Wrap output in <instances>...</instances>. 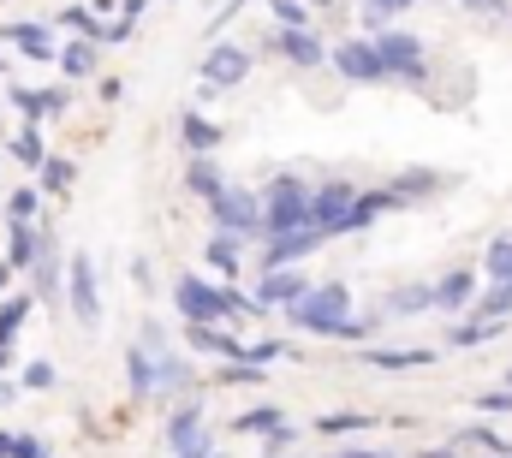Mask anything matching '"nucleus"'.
I'll return each instance as SVG.
<instances>
[{
  "label": "nucleus",
  "instance_id": "f257e3e1",
  "mask_svg": "<svg viewBox=\"0 0 512 458\" xmlns=\"http://www.w3.org/2000/svg\"><path fill=\"white\" fill-rule=\"evenodd\" d=\"M292 322L310 328V334H334V340H364L370 334V322L352 316V292L346 286H310L292 304Z\"/></svg>",
  "mask_w": 512,
  "mask_h": 458
},
{
  "label": "nucleus",
  "instance_id": "f03ea898",
  "mask_svg": "<svg viewBox=\"0 0 512 458\" xmlns=\"http://www.w3.org/2000/svg\"><path fill=\"white\" fill-rule=\"evenodd\" d=\"M173 304H179V316H185V322H221V316H245V310H256V298L215 292V286H203L197 274H179V286H173Z\"/></svg>",
  "mask_w": 512,
  "mask_h": 458
},
{
  "label": "nucleus",
  "instance_id": "7ed1b4c3",
  "mask_svg": "<svg viewBox=\"0 0 512 458\" xmlns=\"http://www.w3.org/2000/svg\"><path fill=\"white\" fill-rule=\"evenodd\" d=\"M310 185L304 179H292V173H280L268 191H262V227L268 232H298V227H310Z\"/></svg>",
  "mask_w": 512,
  "mask_h": 458
},
{
  "label": "nucleus",
  "instance_id": "20e7f679",
  "mask_svg": "<svg viewBox=\"0 0 512 458\" xmlns=\"http://www.w3.org/2000/svg\"><path fill=\"white\" fill-rule=\"evenodd\" d=\"M352 209H358V185H346V179H328V185L310 197V227L322 232V238H334V232H352Z\"/></svg>",
  "mask_w": 512,
  "mask_h": 458
},
{
  "label": "nucleus",
  "instance_id": "39448f33",
  "mask_svg": "<svg viewBox=\"0 0 512 458\" xmlns=\"http://www.w3.org/2000/svg\"><path fill=\"white\" fill-rule=\"evenodd\" d=\"M376 54H382L387 78H405V84H423V78H429L423 42H417V36H405V30H382V36H376Z\"/></svg>",
  "mask_w": 512,
  "mask_h": 458
},
{
  "label": "nucleus",
  "instance_id": "423d86ee",
  "mask_svg": "<svg viewBox=\"0 0 512 458\" xmlns=\"http://www.w3.org/2000/svg\"><path fill=\"white\" fill-rule=\"evenodd\" d=\"M209 209H215L221 232H239V238H245V232L262 227V203H256L251 191H239V185H227V191H221V197H215Z\"/></svg>",
  "mask_w": 512,
  "mask_h": 458
},
{
  "label": "nucleus",
  "instance_id": "0eeeda50",
  "mask_svg": "<svg viewBox=\"0 0 512 458\" xmlns=\"http://www.w3.org/2000/svg\"><path fill=\"white\" fill-rule=\"evenodd\" d=\"M334 66H340V78H352V84H382L387 78L376 42H340V48H334Z\"/></svg>",
  "mask_w": 512,
  "mask_h": 458
},
{
  "label": "nucleus",
  "instance_id": "6e6552de",
  "mask_svg": "<svg viewBox=\"0 0 512 458\" xmlns=\"http://www.w3.org/2000/svg\"><path fill=\"white\" fill-rule=\"evenodd\" d=\"M304 292H310V286H304V274H292V268H268V274H262V286H256V310H274V304H286V310H292Z\"/></svg>",
  "mask_w": 512,
  "mask_h": 458
},
{
  "label": "nucleus",
  "instance_id": "1a4fd4ad",
  "mask_svg": "<svg viewBox=\"0 0 512 458\" xmlns=\"http://www.w3.org/2000/svg\"><path fill=\"white\" fill-rule=\"evenodd\" d=\"M251 72V54L245 48H209V60H203V84L209 90H227V84H239Z\"/></svg>",
  "mask_w": 512,
  "mask_h": 458
},
{
  "label": "nucleus",
  "instance_id": "9d476101",
  "mask_svg": "<svg viewBox=\"0 0 512 458\" xmlns=\"http://www.w3.org/2000/svg\"><path fill=\"white\" fill-rule=\"evenodd\" d=\"M316 244H322V232H316V227L274 232V250H268V268H292V262H304V256H310Z\"/></svg>",
  "mask_w": 512,
  "mask_h": 458
},
{
  "label": "nucleus",
  "instance_id": "9b49d317",
  "mask_svg": "<svg viewBox=\"0 0 512 458\" xmlns=\"http://www.w3.org/2000/svg\"><path fill=\"white\" fill-rule=\"evenodd\" d=\"M274 54L292 60V66H322V60H328L322 42H316L310 30H274Z\"/></svg>",
  "mask_w": 512,
  "mask_h": 458
},
{
  "label": "nucleus",
  "instance_id": "f8f14e48",
  "mask_svg": "<svg viewBox=\"0 0 512 458\" xmlns=\"http://www.w3.org/2000/svg\"><path fill=\"white\" fill-rule=\"evenodd\" d=\"M477 304V274L471 268H453L441 286H435V310H471Z\"/></svg>",
  "mask_w": 512,
  "mask_h": 458
},
{
  "label": "nucleus",
  "instance_id": "ddd939ff",
  "mask_svg": "<svg viewBox=\"0 0 512 458\" xmlns=\"http://www.w3.org/2000/svg\"><path fill=\"white\" fill-rule=\"evenodd\" d=\"M126 375H131V393H137V399H149V393L161 387V369H155V340H149V345H131Z\"/></svg>",
  "mask_w": 512,
  "mask_h": 458
},
{
  "label": "nucleus",
  "instance_id": "4468645a",
  "mask_svg": "<svg viewBox=\"0 0 512 458\" xmlns=\"http://www.w3.org/2000/svg\"><path fill=\"white\" fill-rule=\"evenodd\" d=\"M0 42L24 48L30 60H54V36H48L42 24H0Z\"/></svg>",
  "mask_w": 512,
  "mask_h": 458
},
{
  "label": "nucleus",
  "instance_id": "2eb2a0df",
  "mask_svg": "<svg viewBox=\"0 0 512 458\" xmlns=\"http://www.w3.org/2000/svg\"><path fill=\"white\" fill-rule=\"evenodd\" d=\"M72 310L78 322H96V274H90V256H72Z\"/></svg>",
  "mask_w": 512,
  "mask_h": 458
},
{
  "label": "nucleus",
  "instance_id": "dca6fc26",
  "mask_svg": "<svg viewBox=\"0 0 512 458\" xmlns=\"http://www.w3.org/2000/svg\"><path fill=\"white\" fill-rule=\"evenodd\" d=\"M191 345H203L215 357H233V363H245V351H251V345H239L233 334H221L215 322H191Z\"/></svg>",
  "mask_w": 512,
  "mask_h": 458
},
{
  "label": "nucleus",
  "instance_id": "f3484780",
  "mask_svg": "<svg viewBox=\"0 0 512 458\" xmlns=\"http://www.w3.org/2000/svg\"><path fill=\"white\" fill-rule=\"evenodd\" d=\"M489 340H501V316H471V322H459V328L447 334V345H459V351L489 345Z\"/></svg>",
  "mask_w": 512,
  "mask_h": 458
},
{
  "label": "nucleus",
  "instance_id": "a211bd4d",
  "mask_svg": "<svg viewBox=\"0 0 512 458\" xmlns=\"http://www.w3.org/2000/svg\"><path fill=\"white\" fill-rule=\"evenodd\" d=\"M179 137H185V149H191V155H209V149L221 143V125H209L203 114H191V108H185V119H179Z\"/></svg>",
  "mask_w": 512,
  "mask_h": 458
},
{
  "label": "nucleus",
  "instance_id": "6ab92c4d",
  "mask_svg": "<svg viewBox=\"0 0 512 458\" xmlns=\"http://www.w3.org/2000/svg\"><path fill=\"white\" fill-rule=\"evenodd\" d=\"M364 363H376V369H423V363H435V351H429V345H411V351H382V345H370Z\"/></svg>",
  "mask_w": 512,
  "mask_h": 458
},
{
  "label": "nucleus",
  "instance_id": "aec40b11",
  "mask_svg": "<svg viewBox=\"0 0 512 458\" xmlns=\"http://www.w3.org/2000/svg\"><path fill=\"white\" fill-rule=\"evenodd\" d=\"M12 102H18L30 119H54L60 108H66V90H12Z\"/></svg>",
  "mask_w": 512,
  "mask_h": 458
},
{
  "label": "nucleus",
  "instance_id": "412c9836",
  "mask_svg": "<svg viewBox=\"0 0 512 458\" xmlns=\"http://www.w3.org/2000/svg\"><path fill=\"white\" fill-rule=\"evenodd\" d=\"M185 185H191V191H197V197H209V203H215V197H221V191H227V185H221V173H215V161H209V155H197V161H191V167H185Z\"/></svg>",
  "mask_w": 512,
  "mask_h": 458
},
{
  "label": "nucleus",
  "instance_id": "4be33fe9",
  "mask_svg": "<svg viewBox=\"0 0 512 458\" xmlns=\"http://www.w3.org/2000/svg\"><path fill=\"white\" fill-rule=\"evenodd\" d=\"M239 250H245L239 232H215V238H209V262H215L221 274H239Z\"/></svg>",
  "mask_w": 512,
  "mask_h": 458
},
{
  "label": "nucleus",
  "instance_id": "5701e85b",
  "mask_svg": "<svg viewBox=\"0 0 512 458\" xmlns=\"http://www.w3.org/2000/svg\"><path fill=\"white\" fill-rule=\"evenodd\" d=\"M429 304H435V286H405V292L387 298V316H417V310H429Z\"/></svg>",
  "mask_w": 512,
  "mask_h": 458
},
{
  "label": "nucleus",
  "instance_id": "b1692460",
  "mask_svg": "<svg viewBox=\"0 0 512 458\" xmlns=\"http://www.w3.org/2000/svg\"><path fill=\"white\" fill-rule=\"evenodd\" d=\"M471 310H477V316H501V322H507V316H512V280H489V292H483Z\"/></svg>",
  "mask_w": 512,
  "mask_h": 458
},
{
  "label": "nucleus",
  "instance_id": "393cba45",
  "mask_svg": "<svg viewBox=\"0 0 512 458\" xmlns=\"http://www.w3.org/2000/svg\"><path fill=\"white\" fill-rule=\"evenodd\" d=\"M316 429H322V435H364V429H376V417H364V411H334V417H322Z\"/></svg>",
  "mask_w": 512,
  "mask_h": 458
},
{
  "label": "nucleus",
  "instance_id": "a878e982",
  "mask_svg": "<svg viewBox=\"0 0 512 458\" xmlns=\"http://www.w3.org/2000/svg\"><path fill=\"white\" fill-rule=\"evenodd\" d=\"M24 316H30V298H6L0 304V351H12V334L24 328Z\"/></svg>",
  "mask_w": 512,
  "mask_h": 458
},
{
  "label": "nucleus",
  "instance_id": "bb28decb",
  "mask_svg": "<svg viewBox=\"0 0 512 458\" xmlns=\"http://www.w3.org/2000/svg\"><path fill=\"white\" fill-rule=\"evenodd\" d=\"M280 423H286V417H280L274 405H256V411H245V417H233L239 435H268V429H280Z\"/></svg>",
  "mask_w": 512,
  "mask_h": 458
},
{
  "label": "nucleus",
  "instance_id": "cd10ccee",
  "mask_svg": "<svg viewBox=\"0 0 512 458\" xmlns=\"http://www.w3.org/2000/svg\"><path fill=\"white\" fill-rule=\"evenodd\" d=\"M483 274H489V280H512V232L489 244V256H483Z\"/></svg>",
  "mask_w": 512,
  "mask_h": 458
},
{
  "label": "nucleus",
  "instance_id": "c85d7f7f",
  "mask_svg": "<svg viewBox=\"0 0 512 458\" xmlns=\"http://www.w3.org/2000/svg\"><path fill=\"white\" fill-rule=\"evenodd\" d=\"M268 12H274V30H310V6L298 0H274Z\"/></svg>",
  "mask_w": 512,
  "mask_h": 458
},
{
  "label": "nucleus",
  "instance_id": "c756f323",
  "mask_svg": "<svg viewBox=\"0 0 512 458\" xmlns=\"http://www.w3.org/2000/svg\"><path fill=\"white\" fill-rule=\"evenodd\" d=\"M203 429V405H185V411H173V423H167V441L179 447V441H191Z\"/></svg>",
  "mask_w": 512,
  "mask_h": 458
},
{
  "label": "nucleus",
  "instance_id": "7c9ffc66",
  "mask_svg": "<svg viewBox=\"0 0 512 458\" xmlns=\"http://www.w3.org/2000/svg\"><path fill=\"white\" fill-rule=\"evenodd\" d=\"M60 66H66L72 78H84V72H96V48H90V42H72V48L60 54Z\"/></svg>",
  "mask_w": 512,
  "mask_h": 458
},
{
  "label": "nucleus",
  "instance_id": "2f4dec72",
  "mask_svg": "<svg viewBox=\"0 0 512 458\" xmlns=\"http://www.w3.org/2000/svg\"><path fill=\"white\" fill-rule=\"evenodd\" d=\"M36 262V232H30V221H18V232H12V268H30Z\"/></svg>",
  "mask_w": 512,
  "mask_h": 458
},
{
  "label": "nucleus",
  "instance_id": "473e14b6",
  "mask_svg": "<svg viewBox=\"0 0 512 458\" xmlns=\"http://www.w3.org/2000/svg\"><path fill=\"white\" fill-rule=\"evenodd\" d=\"M12 149H18V161H24V167H42V161H48V155H42V137H36V131H18V143H12Z\"/></svg>",
  "mask_w": 512,
  "mask_h": 458
},
{
  "label": "nucleus",
  "instance_id": "72a5a7b5",
  "mask_svg": "<svg viewBox=\"0 0 512 458\" xmlns=\"http://www.w3.org/2000/svg\"><path fill=\"white\" fill-rule=\"evenodd\" d=\"M405 6H411V0H364V18H370V24H387V18L405 12Z\"/></svg>",
  "mask_w": 512,
  "mask_h": 458
},
{
  "label": "nucleus",
  "instance_id": "f704fd0d",
  "mask_svg": "<svg viewBox=\"0 0 512 458\" xmlns=\"http://www.w3.org/2000/svg\"><path fill=\"white\" fill-rule=\"evenodd\" d=\"M36 209H42L36 191H18V197H12V221H36Z\"/></svg>",
  "mask_w": 512,
  "mask_h": 458
},
{
  "label": "nucleus",
  "instance_id": "c9c22d12",
  "mask_svg": "<svg viewBox=\"0 0 512 458\" xmlns=\"http://www.w3.org/2000/svg\"><path fill=\"white\" fill-rule=\"evenodd\" d=\"M12 458H54V453H48L36 435H12Z\"/></svg>",
  "mask_w": 512,
  "mask_h": 458
},
{
  "label": "nucleus",
  "instance_id": "e433bc0d",
  "mask_svg": "<svg viewBox=\"0 0 512 458\" xmlns=\"http://www.w3.org/2000/svg\"><path fill=\"white\" fill-rule=\"evenodd\" d=\"M173 458H215V447H209V441H203V429H197L191 441H179V447H173Z\"/></svg>",
  "mask_w": 512,
  "mask_h": 458
},
{
  "label": "nucleus",
  "instance_id": "4c0bfd02",
  "mask_svg": "<svg viewBox=\"0 0 512 458\" xmlns=\"http://www.w3.org/2000/svg\"><path fill=\"white\" fill-rule=\"evenodd\" d=\"M477 411H489V417L512 411V387H507V393H477Z\"/></svg>",
  "mask_w": 512,
  "mask_h": 458
},
{
  "label": "nucleus",
  "instance_id": "58836bf2",
  "mask_svg": "<svg viewBox=\"0 0 512 458\" xmlns=\"http://www.w3.org/2000/svg\"><path fill=\"white\" fill-rule=\"evenodd\" d=\"M24 387H36V393L54 387V369H48V363H24Z\"/></svg>",
  "mask_w": 512,
  "mask_h": 458
},
{
  "label": "nucleus",
  "instance_id": "ea45409f",
  "mask_svg": "<svg viewBox=\"0 0 512 458\" xmlns=\"http://www.w3.org/2000/svg\"><path fill=\"white\" fill-rule=\"evenodd\" d=\"M262 447H268V458H280L286 447H292V423H280V429H268V441H262Z\"/></svg>",
  "mask_w": 512,
  "mask_h": 458
},
{
  "label": "nucleus",
  "instance_id": "a19ab883",
  "mask_svg": "<svg viewBox=\"0 0 512 458\" xmlns=\"http://www.w3.org/2000/svg\"><path fill=\"white\" fill-rule=\"evenodd\" d=\"M42 167H48V185H54V191L72 185V167H66V161H42Z\"/></svg>",
  "mask_w": 512,
  "mask_h": 458
},
{
  "label": "nucleus",
  "instance_id": "79ce46f5",
  "mask_svg": "<svg viewBox=\"0 0 512 458\" xmlns=\"http://www.w3.org/2000/svg\"><path fill=\"white\" fill-rule=\"evenodd\" d=\"M465 6H471V12H512L507 0H465Z\"/></svg>",
  "mask_w": 512,
  "mask_h": 458
},
{
  "label": "nucleus",
  "instance_id": "37998d69",
  "mask_svg": "<svg viewBox=\"0 0 512 458\" xmlns=\"http://www.w3.org/2000/svg\"><path fill=\"white\" fill-rule=\"evenodd\" d=\"M328 458H393V453H364V447H346V453H328Z\"/></svg>",
  "mask_w": 512,
  "mask_h": 458
},
{
  "label": "nucleus",
  "instance_id": "c03bdc74",
  "mask_svg": "<svg viewBox=\"0 0 512 458\" xmlns=\"http://www.w3.org/2000/svg\"><path fill=\"white\" fill-rule=\"evenodd\" d=\"M423 458H459V453L453 447H435V453H423Z\"/></svg>",
  "mask_w": 512,
  "mask_h": 458
},
{
  "label": "nucleus",
  "instance_id": "a18cd8bd",
  "mask_svg": "<svg viewBox=\"0 0 512 458\" xmlns=\"http://www.w3.org/2000/svg\"><path fill=\"white\" fill-rule=\"evenodd\" d=\"M215 458H221V453H215Z\"/></svg>",
  "mask_w": 512,
  "mask_h": 458
},
{
  "label": "nucleus",
  "instance_id": "49530a36",
  "mask_svg": "<svg viewBox=\"0 0 512 458\" xmlns=\"http://www.w3.org/2000/svg\"><path fill=\"white\" fill-rule=\"evenodd\" d=\"M507 381H512V375H507Z\"/></svg>",
  "mask_w": 512,
  "mask_h": 458
}]
</instances>
